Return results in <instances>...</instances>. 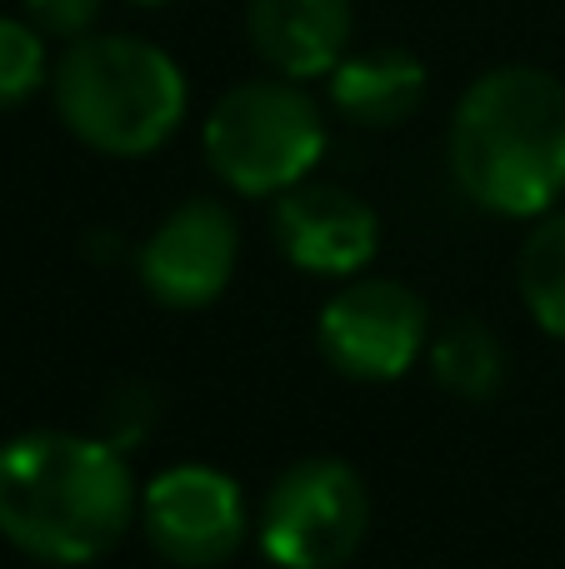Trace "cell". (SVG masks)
Segmentation results:
<instances>
[{
	"label": "cell",
	"instance_id": "cell-11",
	"mask_svg": "<svg viewBox=\"0 0 565 569\" xmlns=\"http://www.w3.org/2000/svg\"><path fill=\"white\" fill-rule=\"evenodd\" d=\"M326 86H330V110L360 130L406 126L430 96V76L420 66V56H410L400 46L350 50L326 76Z\"/></svg>",
	"mask_w": 565,
	"mask_h": 569
},
{
	"label": "cell",
	"instance_id": "cell-16",
	"mask_svg": "<svg viewBox=\"0 0 565 569\" xmlns=\"http://www.w3.org/2000/svg\"><path fill=\"white\" fill-rule=\"evenodd\" d=\"M20 6H26V20L40 30V36H56L70 46V40L96 30L106 0H20Z\"/></svg>",
	"mask_w": 565,
	"mask_h": 569
},
{
	"label": "cell",
	"instance_id": "cell-14",
	"mask_svg": "<svg viewBox=\"0 0 565 569\" xmlns=\"http://www.w3.org/2000/svg\"><path fill=\"white\" fill-rule=\"evenodd\" d=\"M50 80L46 36L30 20L0 16V110H16Z\"/></svg>",
	"mask_w": 565,
	"mask_h": 569
},
{
	"label": "cell",
	"instance_id": "cell-12",
	"mask_svg": "<svg viewBox=\"0 0 565 569\" xmlns=\"http://www.w3.org/2000/svg\"><path fill=\"white\" fill-rule=\"evenodd\" d=\"M426 365L440 390H450L456 400H490V395H500L506 370H511L500 335L486 320H470V315L446 320L430 335Z\"/></svg>",
	"mask_w": 565,
	"mask_h": 569
},
{
	"label": "cell",
	"instance_id": "cell-17",
	"mask_svg": "<svg viewBox=\"0 0 565 569\" xmlns=\"http://www.w3.org/2000/svg\"><path fill=\"white\" fill-rule=\"evenodd\" d=\"M130 6H170V0H130Z\"/></svg>",
	"mask_w": 565,
	"mask_h": 569
},
{
	"label": "cell",
	"instance_id": "cell-5",
	"mask_svg": "<svg viewBox=\"0 0 565 569\" xmlns=\"http://www.w3.org/2000/svg\"><path fill=\"white\" fill-rule=\"evenodd\" d=\"M366 535L370 490L340 455H306L260 495L256 545L276 569H346Z\"/></svg>",
	"mask_w": 565,
	"mask_h": 569
},
{
	"label": "cell",
	"instance_id": "cell-9",
	"mask_svg": "<svg viewBox=\"0 0 565 569\" xmlns=\"http://www.w3.org/2000/svg\"><path fill=\"white\" fill-rule=\"evenodd\" d=\"M270 236L306 276L356 280L380 250V216L336 180H300L270 206Z\"/></svg>",
	"mask_w": 565,
	"mask_h": 569
},
{
	"label": "cell",
	"instance_id": "cell-1",
	"mask_svg": "<svg viewBox=\"0 0 565 569\" xmlns=\"http://www.w3.org/2000/svg\"><path fill=\"white\" fill-rule=\"evenodd\" d=\"M136 520L140 485L130 460L100 435L26 430L0 445V540L26 560L96 565Z\"/></svg>",
	"mask_w": 565,
	"mask_h": 569
},
{
	"label": "cell",
	"instance_id": "cell-15",
	"mask_svg": "<svg viewBox=\"0 0 565 569\" xmlns=\"http://www.w3.org/2000/svg\"><path fill=\"white\" fill-rule=\"evenodd\" d=\"M100 420H96V435L106 445H116L120 455L140 450V445L156 435L160 425V395L156 385L146 380H116L106 395H100Z\"/></svg>",
	"mask_w": 565,
	"mask_h": 569
},
{
	"label": "cell",
	"instance_id": "cell-4",
	"mask_svg": "<svg viewBox=\"0 0 565 569\" xmlns=\"http://www.w3.org/2000/svg\"><path fill=\"white\" fill-rule=\"evenodd\" d=\"M210 176L250 200H276L310 180L326 156V116L300 90V80L260 76L240 80L210 106L200 130Z\"/></svg>",
	"mask_w": 565,
	"mask_h": 569
},
{
	"label": "cell",
	"instance_id": "cell-3",
	"mask_svg": "<svg viewBox=\"0 0 565 569\" xmlns=\"http://www.w3.org/2000/svg\"><path fill=\"white\" fill-rule=\"evenodd\" d=\"M56 116L96 156L140 160L160 150L190 110V90L176 56L146 36L90 30L70 40L50 70Z\"/></svg>",
	"mask_w": 565,
	"mask_h": 569
},
{
	"label": "cell",
	"instance_id": "cell-10",
	"mask_svg": "<svg viewBox=\"0 0 565 569\" xmlns=\"http://www.w3.org/2000/svg\"><path fill=\"white\" fill-rule=\"evenodd\" d=\"M250 50L286 80H320L350 56V0H246Z\"/></svg>",
	"mask_w": 565,
	"mask_h": 569
},
{
	"label": "cell",
	"instance_id": "cell-13",
	"mask_svg": "<svg viewBox=\"0 0 565 569\" xmlns=\"http://www.w3.org/2000/svg\"><path fill=\"white\" fill-rule=\"evenodd\" d=\"M516 284L531 320L551 340H565V210H546L531 226L516 260Z\"/></svg>",
	"mask_w": 565,
	"mask_h": 569
},
{
	"label": "cell",
	"instance_id": "cell-7",
	"mask_svg": "<svg viewBox=\"0 0 565 569\" xmlns=\"http://www.w3.org/2000/svg\"><path fill=\"white\" fill-rule=\"evenodd\" d=\"M140 535L176 569H220L250 535L246 490L216 465H170L140 485Z\"/></svg>",
	"mask_w": 565,
	"mask_h": 569
},
{
	"label": "cell",
	"instance_id": "cell-6",
	"mask_svg": "<svg viewBox=\"0 0 565 569\" xmlns=\"http://www.w3.org/2000/svg\"><path fill=\"white\" fill-rule=\"evenodd\" d=\"M430 335V305L386 276L346 280L316 315L320 360L356 385L400 380L416 360H426Z\"/></svg>",
	"mask_w": 565,
	"mask_h": 569
},
{
	"label": "cell",
	"instance_id": "cell-8",
	"mask_svg": "<svg viewBox=\"0 0 565 569\" xmlns=\"http://www.w3.org/2000/svg\"><path fill=\"white\" fill-rule=\"evenodd\" d=\"M240 266V226L230 206L190 196L140 240L136 280L166 310H206L230 290Z\"/></svg>",
	"mask_w": 565,
	"mask_h": 569
},
{
	"label": "cell",
	"instance_id": "cell-2",
	"mask_svg": "<svg viewBox=\"0 0 565 569\" xmlns=\"http://www.w3.org/2000/svg\"><path fill=\"white\" fill-rule=\"evenodd\" d=\"M446 160L456 190L500 220H541L565 196V86L541 66H496L460 90Z\"/></svg>",
	"mask_w": 565,
	"mask_h": 569
}]
</instances>
